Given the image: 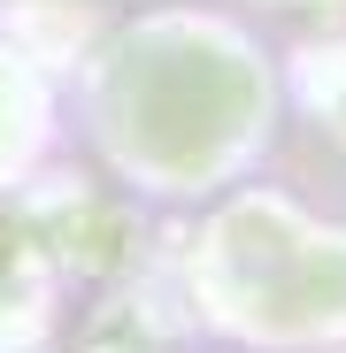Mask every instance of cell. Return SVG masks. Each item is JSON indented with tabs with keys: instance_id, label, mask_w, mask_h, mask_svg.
<instances>
[{
	"instance_id": "cell-1",
	"label": "cell",
	"mask_w": 346,
	"mask_h": 353,
	"mask_svg": "<svg viewBox=\"0 0 346 353\" xmlns=\"http://www.w3.org/2000/svg\"><path fill=\"white\" fill-rule=\"evenodd\" d=\"M247 108H254L247 54L200 23L131 31L100 85L108 146L124 154V169H146L162 192H200V176H215L239 154Z\"/></svg>"
}]
</instances>
